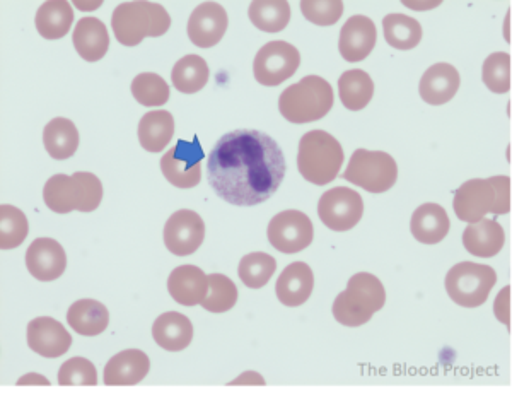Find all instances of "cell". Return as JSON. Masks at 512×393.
Segmentation results:
<instances>
[{"label": "cell", "instance_id": "obj_13", "mask_svg": "<svg viewBox=\"0 0 512 393\" xmlns=\"http://www.w3.org/2000/svg\"><path fill=\"white\" fill-rule=\"evenodd\" d=\"M268 241L279 252L299 253L313 243L315 229L311 219L301 211L279 212L268 224Z\"/></svg>", "mask_w": 512, "mask_h": 393}, {"label": "cell", "instance_id": "obj_25", "mask_svg": "<svg viewBox=\"0 0 512 393\" xmlns=\"http://www.w3.org/2000/svg\"><path fill=\"white\" fill-rule=\"evenodd\" d=\"M448 212L439 204H424L420 206L412 216V235L415 240L424 245H437L448 236L449 233Z\"/></svg>", "mask_w": 512, "mask_h": 393}, {"label": "cell", "instance_id": "obj_30", "mask_svg": "<svg viewBox=\"0 0 512 393\" xmlns=\"http://www.w3.org/2000/svg\"><path fill=\"white\" fill-rule=\"evenodd\" d=\"M43 144L53 159H69L79 147V130L69 118H53L43 130Z\"/></svg>", "mask_w": 512, "mask_h": 393}, {"label": "cell", "instance_id": "obj_2", "mask_svg": "<svg viewBox=\"0 0 512 393\" xmlns=\"http://www.w3.org/2000/svg\"><path fill=\"white\" fill-rule=\"evenodd\" d=\"M453 207L458 219L468 224L482 221L487 214H507L511 211V178L492 176L487 180H468L456 190Z\"/></svg>", "mask_w": 512, "mask_h": 393}, {"label": "cell", "instance_id": "obj_11", "mask_svg": "<svg viewBox=\"0 0 512 393\" xmlns=\"http://www.w3.org/2000/svg\"><path fill=\"white\" fill-rule=\"evenodd\" d=\"M204 149L195 135L192 142H176L161 159V171L171 185L178 188L197 187L202 180Z\"/></svg>", "mask_w": 512, "mask_h": 393}, {"label": "cell", "instance_id": "obj_24", "mask_svg": "<svg viewBox=\"0 0 512 393\" xmlns=\"http://www.w3.org/2000/svg\"><path fill=\"white\" fill-rule=\"evenodd\" d=\"M152 337L166 351H183L192 344L193 325L185 315L168 311L152 325Z\"/></svg>", "mask_w": 512, "mask_h": 393}, {"label": "cell", "instance_id": "obj_12", "mask_svg": "<svg viewBox=\"0 0 512 393\" xmlns=\"http://www.w3.org/2000/svg\"><path fill=\"white\" fill-rule=\"evenodd\" d=\"M318 216L326 228L333 231H349L355 228L364 216L361 195L349 187H337L321 195Z\"/></svg>", "mask_w": 512, "mask_h": 393}, {"label": "cell", "instance_id": "obj_38", "mask_svg": "<svg viewBox=\"0 0 512 393\" xmlns=\"http://www.w3.org/2000/svg\"><path fill=\"white\" fill-rule=\"evenodd\" d=\"M483 83L492 93H509L511 89V55L495 52L483 62Z\"/></svg>", "mask_w": 512, "mask_h": 393}, {"label": "cell", "instance_id": "obj_5", "mask_svg": "<svg viewBox=\"0 0 512 393\" xmlns=\"http://www.w3.org/2000/svg\"><path fill=\"white\" fill-rule=\"evenodd\" d=\"M344 165V149L325 130H311L303 135L297 153V168L304 180L318 187L332 183Z\"/></svg>", "mask_w": 512, "mask_h": 393}, {"label": "cell", "instance_id": "obj_7", "mask_svg": "<svg viewBox=\"0 0 512 393\" xmlns=\"http://www.w3.org/2000/svg\"><path fill=\"white\" fill-rule=\"evenodd\" d=\"M333 106V89L320 76H306L280 94L279 110L291 124L321 120Z\"/></svg>", "mask_w": 512, "mask_h": 393}, {"label": "cell", "instance_id": "obj_10", "mask_svg": "<svg viewBox=\"0 0 512 393\" xmlns=\"http://www.w3.org/2000/svg\"><path fill=\"white\" fill-rule=\"evenodd\" d=\"M301 53L287 42H270L260 48L253 62V74L262 86H279L296 74Z\"/></svg>", "mask_w": 512, "mask_h": 393}, {"label": "cell", "instance_id": "obj_33", "mask_svg": "<svg viewBox=\"0 0 512 393\" xmlns=\"http://www.w3.org/2000/svg\"><path fill=\"white\" fill-rule=\"evenodd\" d=\"M209 65L198 55H187L176 62L171 79L180 93L193 94L202 91L209 83Z\"/></svg>", "mask_w": 512, "mask_h": 393}, {"label": "cell", "instance_id": "obj_37", "mask_svg": "<svg viewBox=\"0 0 512 393\" xmlns=\"http://www.w3.org/2000/svg\"><path fill=\"white\" fill-rule=\"evenodd\" d=\"M238 301V288L229 277L222 274H210L209 293L202 306L210 313H226Z\"/></svg>", "mask_w": 512, "mask_h": 393}, {"label": "cell", "instance_id": "obj_8", "mask_svg": "<svg viewBox=\"0 0 512 393\" xmlns=\"http://www.w3.org/2000/svg\"><path fill=\"white\" fill-rule=\"evenodd\" d=\"M497 282V274L490 265L461 262L454 265L446 276V291L456 305L477 308L489 300Z\"/></svg>", "mask_w": 512, "mask_h": 393}, {"label": "cell", "instance_id": "obj_23", "mask_svg": "<svg viewBox=\"0 0 512 393\" xmlns=\"http://www.w3.org/2000/svg\"><path fill=\"white\" fill-rule=\"evenodd\" d=\"M506 243V233L494 219H485L468 224L463 233V247L480 259H490L501 252Z\"/></svg>", "mask_w": 512, "mask_h": 393}, {"label": "cell", "instance_id": "obj_29", "mask_svg": "<svg viewBox=\"0 0 512 393\" xmlns=\"http://www.w3.org/2000/svg\"><path fill=\"white\" fill-rule=\"evenodd\" d=\"M36 30L47 40L64 38L74 23V11L67 0H48L36 12Z\"/></svg>", "mask_w": 512, "mask_h": 393}, {"label": "cell", "instance_id": "obj_39", "mask_svg": "<svg viewBox=\"0 0 512 393\" xmlns=\"http://www.w3.org/2000/svg\"><path fill=\"white\" fill-rule=\"evenodd\" d=\"M132 94L140 105L161 106L168 103L169 86L158 74L144 72L132 81Z\"/></svg>", "mask_w": 512, "mask_h": 393}, {"label": "cell", "instance_id": "obj_18", "mask_svg": "<svg viewBox=\"0 0 512 393\" xmlns=\"http://www.w3.org/2000/svg\"><path fill=\"white\" fill-rule=\"evenodd\" d=\"M378 40V31L373 19L367 16H352L340 31L338 50L347 62H361L373 52Z\"/></svg>", "mask_w": 512, "mask_h": 393}, {"label": "cell", "instance_id": "obj_20", "mask_svg": "<svg viewBox=\"0 0 512 393\" xmlns=\"http://www.w3.org/2000/svg\"><path fill=\"white\" fill-rule=\"evenodd\" d=\"M151 361L146 352L128 349L108 361L105 366V383L110 387H132L146 378Z\"/></svg>", "mask_w": 512, "mask_h": 393}, {"label": "cell", "instance_id": "obj_1", "mask_svg": "<svg viewBox=\"0 0 512 393\" xmlns=\"http://www.w3.org/2000/svg\"><path fill=\"white\" fill-rule=\"evenodd\" d=\"M286 159L279 144L260 130L239 129L222 135L207 159V180L233 206L263 204L279 190Z\"/></svg>", "mask_w": 512, "mask_h": 393}, {"label": "cell", "instance_id": "obj_9", "mask_svg": "<svg viewBox=\"0 0 512 393\" xmlns=\"http://www.w3.org/2000/svg\"><path fill=\"white\" fill-rule=\"evenodd\" d=\"M344 178L371 194H384L398 180V166L388 153L357 149L350 158Z\"/></svg>", "mask_w": 512, "mask_h": 393}, {"label": "cell", "instance_id": "obj_32", "mask_svg": "<svg viewBox=\"0 0 512 393\" xmlns=\"http://www.w3.org/2000/svg\"><path fill=\"white\" fill-rule=\"evenodd\" d=\"M248 16L263 33H279L291 21V6L286 0H255L251 2Z\"/></svg>", "mask_w": 512, "mask_h": 393}, {"label": "cell", "instance_id": "obj_16", "mask_svg": "<svg viewBox=\"0 0 512 393\" xmlns=\"http://www.w3.org/2000/svg\"><path fill=\"white\" fill-rule=\"evenodd\" d=\"M28 346L43 358H60L72 346V337L57 320L50 317L35 318L28 323Z\"/></svg>", "mask_w": 512, "mask_h": 393}, {"label": "cell", "instance_id": "obj_3", "mask_svg": "<svg viewBox=\"0 0 512 393\" xmlns=\"http://www.w3.org/2000/svg\"><path fill=\"white\" fill-rule=\"evenodd\" d=\"M43 199L48 209L57 214L93 212L103 200V185L98 176L88 171H77L70 176L55 175L45 183Z\"/></svg>", "mask_w": 512, "mask_h": 393}, {"label": "cell", "instance_id": "obj_6", "mask_svg": "<svg viewBox=\"0 0 512 393\" xmlns=\"http://www.w3.org/2000/svg\"><path fill=\"white\" fill-rule=\"evenodd\" d=\"M386 303V291L378 277L359 272L333 303V317L345 327H361Z\"/></svg>", "mask_w": 512, "mask_h": 393}, {"label": "cell", "instance_id": "obj_40", "mask_svg": "<svg viewBox=\"0 0 512 393\" xmlns=\"http://www.w3.org/2000/svg\"><path fill=\"white\" fill-rule=\"evenodd\" d=\"M59 383L62 387H96L98 371L88 359L72 358L62 364Z\"/></svg>", "mask_w": 512, "mask_h": 393}, {"label": "cell", "instance_id": "obj_14", "mask_svg": "<svg viewBox=\"0 0 512 393\" xmlns=\"http://www.w3.org/2000/svg\"><path fill=\"white\" fill-rule=\"evenodd\" d=\"M205 224L197 212L181 209L176 211L164 226V245L178 257H187L202 247Z\"/></svg>", "mask_w": 512, "mask_h": 393}, {"label": "cell", "instance_id": "obj_31", "mask_svg": "<svg viewBox=\"0 0 512 393\" xmlns=\"http://www.w3.org/2000/svg\"><path fill=\"white\" fill-rule=\"evenodd\" d=\"M338 94L347 110L361 112L373 100V79L361 69L344 72L338 79Z\"/></svg>", "mask_w": 512, "mask_h": 393}, {"label": "cell", "instance_id": "obj_17", "mask_svg": "<svg viewBox=\"0 0 512 393\" xmlns=\"http://www.w3.org/2000/svg\"><path fill=\"white\" fill-rule=\"evenodd\" d=\"M26 267L38 281H55L64 274L67 267L64 248L52 238H38L26 252Z\"/></svg>", "mask_w": 512, "mask_h": 393}, {"label": "cell", "instance_id": "obj_26", "mask_svg": "<svg viewBox=\"0 0 512 393\" xmlns=\"http://www.w3.org/2000/svg\"><path fill=\"white\" fill-rule=\"evenodd\" d=\"M74 47L82 59L98 62L110 48V35L103 21L96 18H82L74 30Z\"/></svg>", "mask_w": 512, "mask_h": 393}, {"label": "cell", "instance_id": "obj_19", "mask_svg": "<svg viewBox=\"0 0 512 393\" xmlns=\"http://www.w3.org/2000/svg\"><path fill=\"white\" fill-rule=\"evenodd\" d=\"M168 291L180 305H202L209 293V276L197 265H180L169 274Z\"/></svg>", "mask_w": 512, "mask_h": 393}, {"label": "cell", "instance_id": "obj_22", "mask_svg": "<svg viewBox=\"0 0 512 393\" xmlns=\"http://www.w3.org/2000/svg\"><path fill=\"white\" fill-rule=\"evenodd\" d=\"M460 84V74L454 69L453 65H432L420 79V98L427 105H444V103L453 100L456 93H458V89H460Z\"/></svg>", "mask_w": 512, "mask_h": 393}, {"label": "cell", "instance_id": "obj_34", "mask_svg": "<svg viewBox=\"0 0 512 393\" xmlns=\"http://www.w3.org/2000/svg\"><path fill=\"white\" fill-rule=\"evenodd\" d=\"M384 38L396 50H412L422 40L419 21L405 14H388L383 19Z\"/></svg>", "mask_w": 512, "mask_h": 393}, {"label": "cell", "instance_id": "obj_4", "mask_svg": "<svg viewBox=\"0 0 512 393\" xmlns=\"http://www.w3.org/2000/svg\"><path fill=\"white\" fill-rule=\"evenodd\" d=\"M171 18L161 4L125 2L113 11L111 28L123 47H137L144 38H158L168 33Z\"/></svg>", "mask_w": 512, "mask_h": 393}, {"label": "cell", "instance_id": "obj_41", "mask_svg": "<svg viewBox=\"0 0 512 393\" xmlns=\"http://www.w3.org/2000/svg\"><path fill=\"white\" fill-rule=\"evenodd\" d=\"M301 11L309 23L318 26H332L344 14L342 0H303Z\"/></svg>", "mask_w": 512, "mask_h": 393}, {"label": "cell", "instance_id": "obj_27", "mask_svg": "<svg viewBox=\"0 0 512 393\" xmlns=\"http://www.w3.org/2000/svg\"><path fill=\"white\" fill-rule=\"evenodd\" d=\"M67 323L77 334L84 335V337H94V335L105 332L108 323H110V313L106 310V306L99 303V301H76L69 308Z\"/></svg>", "mask_w": 512, "mask_h": 393}, {"label": "cell", "instance_id": "obj_36", "mask_svg": "<svg viewBox=\"0 0 512 393\" xmlns=\"http://www.w3.org/2000/svg\"><path fill=\"white\" fill-rule=\"evenodd\" d=\"M275 269H277V262L268 253H250L239 262V279L243 281L246 288L262 289L274 276Z\"/></svg>", "mask_w": 512, "mask_h": 393}, {"label": "cell", "instance_id": "obj_35", "mask_svg": "<svg viewBox=\"0 0 512 393\" xmlns=\"http://www.w3.org/2000/svg\"><path fill=\"white\" fill-rule=\"evenodd\" d=\"M30 233L28 218L18 207L2 204L0 206V248L14 250L21 247Z\"/></svg>", "mask_w": 512, "mask_h": 393}, {"label": "cell", "instance_id": "obj_21", "mask_svg": "<svg viewBox=\"0 0 512 393\" xmlns=\"http://www.w3.org/2000/svg\"><path fill=\"white\" fill-rule=\"evenodd\" d=\"M313 288H315V276L311 267L304 262H294L287 265L284 272L280 274L275 293L282 305L296 308L304 305L311 298Z\"/></svg>", "mask_w": 512, "mask_h": 393}, {"label": "cell", "instance_id": "obj_15", "mask_svg": "<svg viewBox=\"0 0 512 393\" xmlns=\"http://www.w3.org/2000/svg\"><path fill=\"white\" fill-rule=\"evenodd\" d=\"M227 24V12L221 4L204 2L188 19V38L198 48L216 47L226 35Z\"/></svg>", "mask_w": 512, "mask_h": 393}, {"label": "cell", "instance_id": "obj_28", "mask_svg": "<svg viewBox=\"0 0 512 393\" xmlns=\"http://www.w3.org/2000/svg\"><path fill=\"white\" fill-rule=\"evenodd\" d=\"M175 135V118L166 110H154L142 117L139 142L149 153H161Z\"/></svg>", "mask_w": 512, "mask_h": 393}]
</instances>
